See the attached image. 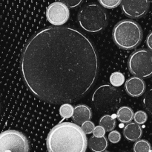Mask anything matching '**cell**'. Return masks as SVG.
<instances>
[{
	"mask_svg": "<svg viewBox=\"0 0 152 152\" xmlns=\"http://www.w3.org/2000/svg\"><path fill=\"white\" fill-rule=\"evenodd\" d=\"M105 128L101 125H97L95 127L94 130L93 131V135L96 137H103L105 135Z\"/></svg>",
	"mask_w": 152,
	"mask_h": 152,
	"instance_id": "25",
	"label": "cell"
},
{
	"mask_svg": "<svg viewBox=\"0 0 152 152\" xmlns=\"http://www.w3.org/2000/svg\"><path fill=\"white\" fill-rule=\"evenodd\" d=\"M147 119H148V115L145 112L142 111V110H139L134 113V120L138 125H143L146 122Z\"/></svg>",
	"mask_w": 152,
	"mask_h": 152,
	"instance_id": "21",
	"label": "cell"
},
{
	"mask_svg": "<svg viewBox=\"0 0 152 152\" xmlns=\"http://www.w3.org/2000/svg\"><path fill=\"white\" fill-rule=\"evenodd\" d=\"M78 22L80 26L88 32H99L106 27L108 16L103 7L91 3L85 5L78 13Z\"/></svg>",
	"mask_w": 152,
	"mask_h": 152,
	"instance_id": "4",
	"label": "cell"
},
{
	"mask_svg": "<svg viewBox=\"0 0 152 152\" xmlns=\"http://www.w3.org/2000/svg\"><path fill=\"white\" fill-rule=\"evenodd\" d=\"M46 145L49 152H86L88 141L78 125L60 122L50 131Z\"/></svg>",
	"mask_w": 152,
	"mask_h": 152,
	"instance_id": "2",
	"label": "cell"
},
{
	"mask_svg": "<svg viewBox=\"0 0 152 152\" xmlns=\"http://www.w3.org/2000/svg\"><path fill=\"white\" fill-rule=\"evenodd\" d=\"M117 117V115L114 114L112 116L110 115H104L99 119V125L103 127L106 131H114L116 127V120L115 118Z\"/></svg>",
	"mask_w": 152,
	"mask_h": 152,
	"instance_id": "15",
	"label": "cell"
},
{
	"mask_svg": "<svg viewBox=\"0 0 152 152\" xmlns=\"http://www.w3.org/2000/svg\"><path fill=\"white\" fill-rule=\"evenodd\" d=\"M92 117V112L90 107L85 104H79L74 107L72 119L77 125H83Z\"/></svg>",
	"mask_w": 152,
	"mask_h": 152,
	"instance_id": "11",
	"label": "cell"
},
{
	"mask_svg": "<svg viewBox=\"0 0 152 152\" xmlns=\"http://www.w3.org/2000/svg\"><path fill=\"white\" fill-rule=\"evenodd\" d=\"M110 83L114 87L121 86L125 83V76L120 72H114L110 76Z\"/></svg>",
	"mask_w": 152,
	"mask_h": 152,
	"instance_id": "17",
	"label": "cell"
},
{
	"mask_svg": "<svg viewBox=\"0 0 152 152\" xmlns=\"http://www.w3.org/2000/svg\"><path fill=\"white\" fill-rule=\"evenodd\" d=\"M29 142L23 134L14 130L0 135V152H29Z\"/></svg>",
	"mask_w": 152,
	"mask_h": 152,
	"instance_id": "7",
	"label": "cell"
},
{
	"mask_svg": "<svg viewBox=\"0 0 152 152\" xmlns=\"http://www.w3.org/2000/svg\"><path fill=\"white\" fill-rule=\"evenodd\" d=\"M20 67L24 83L34 96L65 104L78 101L93 87L99 58L94 45L81 31L49 26L27 42Z\"/></svg>",
	"mask_w": 152,
	"mask_h": 152,
	"instance_id": "1",
	"label": "cell"
},
{
	"mask_svg": "<svg viewBox=\"0 0 152 152\" xmlns=\"http://www.w3.org/2000/svg\"><path fill=\"white\" fill-rule=\"evenodd\" d=\"M59 1L68 6L69 8H74L81 4L83 0H59Z\"/></svg>",
	"mask_w": 152,
	"mask_h": 152,
	"instance_id": "24",
	"label": "cell"
},
{
	"mask_svg": "<svg viewBox=\"0 0 152 152\" xmlns=\"http://www.w3.org/2000/svg\"><path fill=\"white\" fill-rule=\"evenodd\" d=\"M117 119L122 123L129 124L132 122V119H134V113L133 110L130 107L123 106L120 107L117 113Z\"/></svg>",
	"mask_w": 152,
	"mask_h": 152,
	"instance_id": "14",
	"label": "cell"
},
{
	"mask_svg": "<svg viewBox=\"0 0 152 152\" xmlns=\"http://www.w3.org/2000/svg\"><path fill=\"white\" fill-rule=\"evenodd\" d=\"M95 125L94 123L91 121H86L82 125L81 128L83 129V131H84L85 134H93V131L95 128Z\"/></svg>",
	"mask_w": 152,
	"mask_h": 152,
	"instance_id": "22",
	"label": "cell"
},
{
	"mask_svg": "<svg viewBox=\"0 0 152 152\" xmlns=\"http://www.w3.org/2000/svg\"><path fill=\"white\" fill-rule=\"evenodd\" d=\"M128 67L132 75L141 78L152 76V52L142 49L134 52L128 61Z\"/></svg>",
	"mask_w": 152,
	"mask_h": 152,
	"instance_id": "6",
	"label": "cell"
},
{
	"mask_svg": "<svg viewBox=\"0 0 152 152\" xmlns=\"http://www.w3.org/2000/svg\"><path fill=\"white\" fill-rule=\"evenodd\" d=\"M140 25L132 19H123L117 22L112 32L113 40L119 48L132 50L137 47L142 40Z\"/></svg>",
	"mask_w": 152,
	"mask_h": 152,
	"instance_id": "3",
	"label": "cell"
},
{
	"mask_svg": "<svg viewBox=\"0 0 152 152\" xmlns=\"http://www.w3.org/2000/svg\"><path fill=\"white\" fill-rule=\"evenodd\" d=\"M59 111V114L62 116V119H69V118H72L73 114H74V107H73V106L69 103H65V104L61 105Z\"/></svg>",
	"mask_w": 152,
	"mask_h": 152,
	"instance_id": "18",
	"label": "cell"
},
{
	"mask_svg": "<svg viewBox=\"0 0 152 152\" xmlns=\"http://www.w3.org/2000/svg\"><path fill=\"white\" fill-rule=\"evenodd\" d=\"M101 6L107 9H114L121 4L123 0H98Z\"/></svg>",
	"mask_w": 152,
	"mask_h": 152,
	"instance_id": "19",
	"label": "cell"
},
{
	"mask_svg": "<svg viewBox=\"0 0 152 152\" xmlns=\"http://www.w3.org/2000/svg\"><path fill=\"white\" fill-rule=\"evenodd\" d=\"M142 103L144 107L152 115V89H149L144 95Z\"/></svg>",
	"mask_w": 152,
	"mask_h": 152,
	"instance_id": "20",
	"label": "cell"
},
{
	"mask_svg": "<svg viewBox=\"0 0 152 152\" xmlns=\"http://www.w3.org/2000/svg\"><path fill=\"white\" fill-rule=\"evenodd\" d=\"M149 6V0H123L121 3L123 13L132 19H139L145 16Z\"/></svg>",
	"mask_w": 152,
	"mask_h": 152,
	"instance_id": "9",
	"label": "cell"
},
{
	"mask_svg": "<svg viewBox=\"0 0 152 152\" xmlns=\"http://www.w3.org/2000/svg\"><path fill=\"white\" fill-rule=\"evenodd\" d=\"M102 152H109V151H102Z\"/></svg>",
	"mask_w": 152,
	"mask_h": 152,
	"instance_id": "28",
	"label": "cell"
},
{
	"mask_svg": "<svg viewBox=\"0 0 152 152\" xmlns=\"http://www.w3.org/2000/svg\"><path fill=\"white\" fill-rule=\"evenodd\" d=\"M121 99V92L118 89L111 85L104 84L94 91L92 103L99 112L111 113L118 108Z\"/></svg>",
	"mask_w": 152,
	"mask_h": 152,
	"instance_id": "5",
	"label": "cell"
},
{
	"mask_svg": "<svg viewBox=\"0 0 152 152\" xmlns=\"http://www.w3.org/2000/svg\"><path fill=\"white\" fill-rule=\"evenodd\" d=\"M120 139H121V134L119 131L114 130V131H111L108 134V140L111 143H114V144L118 143L120 141Z\"/></svg>",
	"mask_w": 152,
	"mask_h": 152,
	"instance_id": "23",
	"label": "cell"
},
{
	"mask_svg": "<svg viewBox=\"0 0 152 152\" xmlns=\"http://www.w3.org/2000/svg\"><path fill=\"white\" fill-rule=\"evenodd\" d=\"M133 151L134 152H152V148L148 141L139 139L134 145Z\"/></svg>",
	"mask_w": 152,
	"mask_h": 152,
	"instance_id": "16",
	"label": "cell"
},
{
	"mask_svg": "<svg viewBox=\"0 0 152 152\" xmlns=\"http://www.w3.org/2000/svg\"><path fill=\"white\" fill-rule=\"evenodd\" d=\"M120 152H130V151H122Z\"/></svg>",
	"mask_w": 152,
	"mask_h": 152,
	"instance_id": "27",
	"label": "cell"
},
{
	"mask_svg": "<svg viewBox=\"0 0 152 152\" xmlns=\"http://www.w3.org/2000/svg\"><path fill=\"white\" fill-rule=\"evenodd\" d=\"M123 135L125 138L129 141H137L142 135V128L136 122H130L124 128Z\"/></svg>",
	"mask_w": 152,
	"mask_h": 152,
	"instance_id": "12",
	"label": "cell"
},
{
	"mask_svg": "<svg viewBox=\"0 0 152 152\" xmlns=\"http://www.w3.org/2000/svg\"><path fill=\"white\" fill-rule=\"evenodd\" d=\"M146 44L148 49L152 52V31L148 35L146 38Z\"/></svg>",
	"mask_w": 152,
	"mask_h": 152,
	"instance_id": "26",
	"label": "cell"
},
{
	"mask_svg": "<svg viewBox=\"0 0 152 152\" xmlns=\"http://www.w3.org/2000/svg\"><path fill=\"white\" fill-rule=\"evenodd\" d=\"M145 83L142 78L139 77H132L125 82V89L130 96L137 98L145 92Z\"/></svg>",
	"mask_w": 152,
	"mask_h": 152,
	"instance_id": "10",
	"label": "cell"
},
{
	"mask_svg": "<svg viewBox=\"0 0 152 152\" xmlns=\"http://www.w3.org/2000/svg\"><path fill=\"white\" fill-rule=\"evenodd\" d=\"M108 145L106 137H96L94 136L91 137L88 140V146L94 152H102L106 150Z\"/></svg>",
	"mask_w": 152,
	"mask_h": 152,
	"instance_id": "13",
	"label": "cell"
},
{
	"mask_svg": "<svg viewBox=\"0 0 152 152\" xmlns=\"http://www.w3.org/2000/svg\"><path fill=\"white\" fill-rule=\"evenodd\" d=\"M69 7L61 1L51 3L46 10L47 20L53 26H61L68 20Z\"/></svg>",
	"mask_w": 152,
	"mask_h": 152,
	"instance_id": "8",
	"label": "cell"
}]
</instances>
